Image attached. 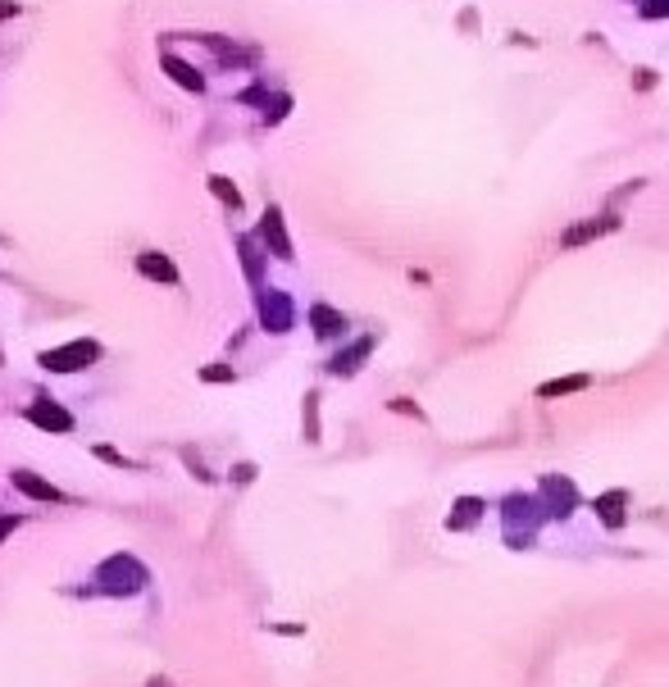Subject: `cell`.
<instances>
[{"label": "cell", "instance_id": "obj_2", "mask_svg": "<svg viewBox=\"0 0 669 687\" xmlns=\"http://www.w3.org/2000/svg\"><path fill=\"white\" fill-rule=\"evenodd\" d=\"M260 242H264V246H273V255H278V260H291V242H287V228H282V210H278V205H269V210H264Z\"/></svg>", "mask_w": 669, "mask_h": 687}, {"label": "cell", "instance_id": "obj_7", "mask_svg": "<svg viewBox=\"0 0 669 687\" xmlns=\"http://www.w3.org/2000/svg\"><path fill=\"white\" fill-rule=\"evenodd\" d=\"M165 68L174 74V83H178V87H187V92H201V87H205V83H201V74H196L192 64H183L178 55H165Z\"/></svg>", "mask_w": 669, "mask_h": 687}, {"label": "cell", "instance_id": "obj_9", "mask_svg": "<svg viewBox=\"0 0 669 687\" xmlns=\"http://www.w3.org/2000/svg\"><path fill=\"white\" fill-rule=\"evenodd\" d=\"M611 228H615V219H592V224L565 233V246H578V242H587V237H602V233H611Z\"/></svg>", "mask_w": 669, "mask_h": 687}, {"label": "cell", "instance_id": "obj_13", "mask_svg": "<svg viewBox=\"0 0 669 687\" xmlns=\"http://www.w3.org/2000/svg\"><path fill=\"white\" fill-rule=\"evenodd\" d=\"M242 255H246V273L255 278V273H260V251H255V242H251V237H242Z\"/></svg>", "mask_w": 669, "mask_h": 687}, {"label": "cell", "instance_id": "obj_18", "mask_svg": "<svg viewBox=\"0 0 669 687\" xmlns=\"http://www.w3.org/2000/svg\"><path fill=\"white\" fill-rule=\"evenodd\" d=\"M19 14V5H0V19H14Z\"/></svg>", "mask_w": 669, "mask_h": 687}, {"label": "cell", "instance_id": "obj_14", "mask_svg": "<svg viewBox=\"0 0 669 687\" xmlns=\"http://www.w3.org/2000/svg\"><path fill=\"white\" fill-rule=\"evenodd\" d=\"M642 14L647 19H665L669 14V0H651V5H642Z\"/></svg>", "mask_w": 669, "mask_h": 687}, {"label": "cell", "instance_id": "obj_1", "mask_svg": "<svg viewBox=\"0 0 669 687\" xmlns=\"http://www.w3.org/2000/svg\"><path fill=\"white\" fill-rule=\"evenodd\" d=\"M92 360H101V347H96V341H68V347L41 356V365L55 369V374H73V369H83V365H92Z\"/></svg>", "mask_w": 669, "mask_h": 687}, {"label": "cell", "instance_id": "obj_17", "mask_svg": "<svg viewBox=\"0 0 669 687\" xmlns=\"http://www.w3.org/2000/svg\"><path fill=\"white\" fill-rule=\"evenodd\" d=\"M96 455H101V460H110V464H123V455H119V451H110V446H101Z\"/></svg>", "mask_w": 669, "mask_h": 687}, {"label": "cell", "instance_id": "obj_12", "mask_svg": "<svg viewBox=\"0 0 669 687\" xmlns=\"http://www.w3.org/2000/svg\"><path fill=\"white\" fill-rule=\"evenodd\" d=\"M578 387H587V378H565V383H547V387H542V396H565V392H578Z\"/></svg>", "mask_w": 669, "mask_h": 687}, {"label": "cell", "instance_id": "obj_8", "mask_svg": "<svg viewBox=\"0 0 669 687\" xmlns=\"http://www.w3.org/2000/svg\"><path fill=\"white\" fill-rule=\"evenodd\" d=\"M310 319H315V332H319V337H337V332H346V319H342L337 310H328V305H315Z\"/></svg>", "mask_w": 669, "mask_h": 687}, {"label": "cell", "instance_id": "obj_4", "mask_svg": "<svg viewBox=\"0 0 669 687\" xmlns=\"http://www.w3.org/2000/svg\"><path fill=\"white\" fill-rule=\"evenodd\" d=\"M137 269L146 273V278L178 283V269H174V260H169V255H160V251H141V255H137Z\"/></svg>", "mask_w": 669, "mask_h": 687}, {"label": "cell", "instance_id": "obj_15", "mask_svg": "<svg viewBox=\"0 0 669 687\" xmlns=\"http://www.w3.org/2000/svg\"><path fill=\"white\" fill-rule=\"evenodd\" d=\"M14 528H19V515H0V542H5Z\"/></svg>", "mask_w": 669, "mask_h": 687}, {"label": "cell", "instance_id": "obj_10", "mask_svg": "<svg viewBox=\"0 0 669 687\" xmlns=\"http://www.w3.org/2000/svg\"><path fill=\"white\" fill-rule=\"evenodd\" d=\"M210 191H214L223 205H228V210H242V191H237L228 178H219V173H214V178H210Z\"/></svg>", "mask_w": 669, "mask_h": 687}, {"label": "cell", "instance_id": "obj_11", "mask_svg": "<svg viewBox=\"0 0 669 687\" xmlns=\"http://www.w3.org/2000/svg\"><path fill=\"white\" fill-rule=\"evenodd\" d=\"M369 347H374L369 337H364V341H355V347H351L346 356H337V360H333V374H351V369H355V360H364V356H369Z\"/></svg>", "mask_w": 669, "mask_h": 687}, {"label": "cell", "instance_id": "obj_3", "mask_svg": "<svg viewBox=\"0 0 669 687\" xmlns=\"http://www.w3.org/2000/svg\"><path fill=\"white\" fill-rule=\"evenodd\" d=\"M260 314H264V328L269 332H287L291 328V301L282 292H264L260 296Z\"/></svg>", "mask_w": 669, "mask_h": 687}, {"label": "cell", "instance_id": "obj_5", "mask_svg": "<svg viewBox=\"0 0 669 687\" xmlns=\"http://www.w3.org/2000/svg\"><path fill=\"white\" fill-rule=\"evenodd\" d=\"M14 488H19V492H28L32 501H64V492H59V488L41 483V478H37V473H28V469H14Z\"/></svg>", "mask_w": 669, "mask_h": 687}, {"label": "cell", "instance_id": "obj_6", "mask_svg": "<svg viewBox=\"0 0 669 687\" xmlns=\"http://www.w3.org/2000/svg\"><path fill=\"white\" fill-rule=\"evenodd\" d=\"M28 419H32V424H41V428H55V433H68V428H73V415H68V410L46 405V401L28 410Z\"/></svg>", "mask_w": 669, "mask_h": 687}, {"label": "cell", "instance_id": "obj_16", "mask_svg": "<svg viewBox=\"0 0 669 687\" xmlns=\"http://www.w3.org/2000/svg\"><path fill=\"white\" fill-rule=\"evenodd\" d=\"M205 378H210V383H228V378H233V369H205Z\"/></svg>", "mask_w": 669, "mask_h": 687}]
</instances>
